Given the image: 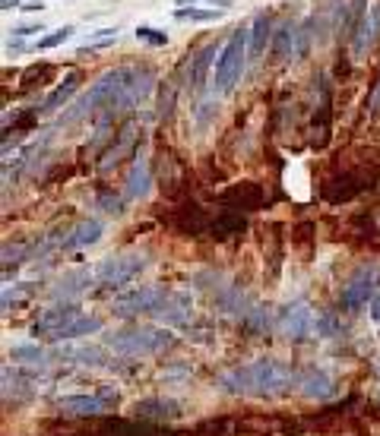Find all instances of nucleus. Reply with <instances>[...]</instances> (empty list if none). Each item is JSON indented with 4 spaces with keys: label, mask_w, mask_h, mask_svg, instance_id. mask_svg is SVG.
I'll use <instances>...</instances> for the list:
<instances>
[{
    "label": "nucleus",
    "mask_w": 380,
    "mask_h": 436,
    "mask_svg": "<svg viewBox=\"0 0 380 436\" xmlns=\"http://www.w3.org/2000/svg\"><path fill=\"white\" fill-rule=\"evenodd\" d=\"M140 121L136 117H130V121H124V127L118 130V146H111L105 155H101V161H99V168L101 171H111V168H118V161L124 158V155H130L136 149V143H140Z\"/></svg>",
    "instance_id": "obj_8"
},
{
    "label": "nucleus",
    "mask_w": 380,
    "mask_h": 436,
    "mask_svg": "<svg viewBox=\"0 0 380 436\" xmlns=\"http://www.w3.org/2000/svg\"><path fill=\"white\" fill-rule=\"evenodd\" d=\"M171 342L174 335L162 329H127V332H118V335H108V345L118 354H124V358H143V354L165 351Z\"/></svg>",
    "instance_id": "obj_2"
},
{
    "label": "nucleus",
    "mask_w": 380,
    "mask_h": 436,
    "mask_svg": "<svg viewBox=\"0 0 380 436\" xmlns=\"http://www.w3.org/2000/svg\"><path fill=\"white\" fill-rule=\"evenodd\" d=\"M99 206L108 212V216H121L124 212V199L127 196H121V193H114V190H99Z\"/></svg>",
    "instance_id": "obj_27"
},
{
    "label": "nucleus",
    "mask_w": 380,
    "mask_h": 436,
    "mask_svg": "<svg viewBox=\"0 0 380 436\" xmlns=\"http://www.w3.org/2000/svg\"><path fill=\"white\" fill-rule=\"evenodd\" d=\"M269 39H273V16H269V10H260L251 26V57H260Z\"/></svg>",
    "instance_id": "obj_20"
},
{
    "label": "nucleus",
    "mask_w": 380,
    "mask_h": 436,
    "mask_svg": "<svg viewBox=\"0 0 380 436\" xmlns=\"http://www.w3.org/2000/svg\"><path fill=\"white\" fill-rule=\"evenodd\" d=\"M174 98H178V92H174V86H162V98H159V117L168 121L174 111Z\"/></svg>",
    "instance_id": "obj_30"
},
{
    "label": "nucleus",
    "mask_w": 380,
    "mask_h": 436,
    "mask_svg": "<svg viewBox=\"0 0 380 436\" xmlns=\"http://www.w3.org/2000/svg\"><path fill=\"white\" fill-rule=\"evenodd\" d=\"M371 320L380 323V294H377L374 300H371Z\"/></svg>",
    "instance_id": "obj_37"
},
{
    "label": "nucleus",
    "mask_w": 380,
    "mask_h": 436,
    "mask_svg": "<svg viewBox=\"0 0 380 436\" xmlns=\"http://www.w3.org/2000/svg\"><path fill=\"white\" fill-rule=\"evenodd\" d=\"M57 408L70 411V415H101L105 402L99 395H61L57 398Z\"/></svg>",
    "instance_id": "obj_17"
},
{
    "label": "nucleus",
    "mask_w": 380,
    "mask_h": 436,
    "mask_svg": "<svg viewBox=\"0 0 380 436\" xmlns=\"http://www.w3.org/2000/svg\"><path fill=\"white\" fill-rule=\"evenodd\" d=\"M377 35H380V4L371 6V10L364 13L361 26H358L355 35H352V51H355L358 57H364V54H368V48L374 44Z\"/></svg>",
    "instance_id": "obj_12"
},
{
    "label": "nucleus",
    "mask_w": 380,
    "mask_h": 436,
    "mask_svg": "<svg viewBox=\"0 0 380 436\" xmlns=\"http://www.w3.org/2000/svg\"><path fill=\"white\" fill-rule=\"evenodd\" d=\"M213 111H216V98L206 101V105H200V111H196V123H200V127H206L209 117H213Z\"/></svg>",
    "instance_id": "obj_32"
},
{
    "label": "nucleus",
    "mask_w": 380,
    "mask_h": 436,
    "mask_svg": "<svg viewBox=\"0 0 380 436\" xmlns=\"http://www.w3.org/2000/svg\"><path fill=\"white\" fill-rule=\"evenodd\" d=\"M301 392L308 395V398H317V402H324V398H330L336 392V386H333V380L324 370H314V373L304 376Z\"/></svg>",
    "instance_id": "obj_21"
},
{
    "label": "nucleus",
    "mask_w": 380,
    "mask_h": 436,
    "mask_svg": "<svg viewBox=\"0 0 380 436\" xmlns=\"http://www.w3.org/2000/svg\"><path fill=\"white\" fill-rule=\"evenodd\" d=\"M152 316H156L159 323H165V326H181V323L190 320V298L187 294H168L165 304Z\"/></svg>",
    "instance_id": "obj_13"
},
{
    "label": "nucleus",
    "mask_w": 380,
    "mask_h": 436,
    "mask_svg": "<svg viewBox=\"0 0 380 436\" xmlns=\"http://www.w3.org/2000/svg\"><path fill=\"white\" fill-rule=\"evenodd\" d=\"M216 57V44H203L200 51H196L194 57H190V70H187V83H190V92H203V86H206V73L209 66H213Z\"/></svg>",
    "instance_id": "obj_11"
},
{
    "label": "nucleus",
    "mask_w": 380,
    "mask_h": 436,
    "mask_svg": "<svg viewBox=\"0 0 380 436\" xmlns=\"http://www.w3.org/2000/svg\"><path fill=\"white\" fill-rule=\"evenodd\" d=\"M67 360H79V364H89V367L105 364V360H101V351H99V348H76Z\"/></svg>",
    "instance_id": "obj_29"
},
{
    "label": "nucleus",
    "mask_w": 380,
    "mask_h": 436,
    "mask_svg": "<svg viewBox=\"0 0 380 436\" xmlns=\"http://www.w3.org/2000/svg\"><path fill=\"white\" fill-rule=\"evenodd\" d=\"M377 288V269L374 265H361V269L355 272L352 278L346 282V288H342V307L346 310H361L368 300H374Z\"/></svg>",
    "instance_id": "obj_6"
},
{
    "label": "nucleus",
    "mask_w": 380,
    "mask_h": 436,
    "mask_svg": "<svg viewBox=\"0 0 380 436\" xmlns=\"http://www.w3.org/2000/svg\"><path fill=\"white\" fill-rule=\"evenodd\" d=\"M298 39H301V26L285 19L273 35V54L276 57H298Z\"/></svg>",
    "instance_id": "obj_14"
},
{
    "label": "nucleus",
    "mask_w": 380,
    "mask_h": 436,
    "mask_svg": "<svg viewBox=\"0 0 380 436\" xmlns=\"http://www.w3.org/2000/svg\"><path fill=\"white\" fill-rule=\"evenodd\" d=\"M149 183H152V174H149V165L140 158L134 161V168H130L127 174V183H124V196L127 199H143L149 193Z\"/></svg>",
    "instance_id": "obj_16"
},
{
    "label": "nucleus",
    "mask_w": 380,
    "mask_h": 436,
    "mask_svg": "<svg viewBox=\"0 0 380 436\" xmlns=\"http://www.w3.org/2000/svg\"><path fill=\"white\" fill-rule=\"evenodd\" d=\"M79 316V307L76 304H54V307H45V313L35 320V326H32V332L35 335H57L64 326H70L73 320Z\"/></svg>",
    "instance_id": "obj_9"
},
{
    "label": "nucleus",
    "mask_w": 380,
    "mask_h": 436,
    "mask_svg": "<svg viewBox=\"0 0 380 436\" xmlns=\"http://www.w3.org/2000/svg\"><path fill=\"white\" fill-rule=\"evenodd\" d=\"M6 51H10V54H19V51H23V41H19V35H13V41L6 44Z\"/></svg>",
    "instance_id": "obj_38"
},
{
    "label": "nucleus",
    "mask_w": 380,
    "mask_h": 436,
    "mask_svg": "<svg viewBox=\"0 0 380 436\" xmlns=\"http://www.w3.org/2000/svg\"><path fill=\"white\" fill-rule=\"evenodd\" d=\"M95 278H99V275H95L92 269H73V272H67V275L54 285V291H51V294H54L57 300H64V304H73V298H79V294L89 291Z\"/></svg>",
    "instance_id": "obj_10"
},
{
    "label": "nucleus",
    "mask_w": 380,
    "mask_h": 436,
    "mask_svg": "<svg viewBox=\"0 0 380 436\" xmlns=\"http://www.w3.org/2000/svg\"><path fill=\"white\" fill-rule=\"evenodd\" d=\"M174 19H178V22H219V19H222V10H203V6H178V10H174Z\"/></svg>",
    "instance_id": "obj_23"
},
{
    "label": "nucleus",
    "mask_w": 380,
    "mask_h": 436,
    "mask_svg": "<svg viewBox=\"0 0 380 436\" xmlns=\"http://www.w3.org/2000/svg\"><path fill=\"white\" fill-rule=\"evenodd\" d=\"M19 0H4V10H16Z\"/></svg>",
    "instance_id": "obj_40"
},
{
    "label": "nucleus",
    "mask_w": 380,
    "mask_h": 436,
    "mask_svg": "<svg viewBox=\"0 0 380 436\" xmlns=\"http://www.w3.org/2000/svg\"><path fill=\"white\" fill-rule=\"evenodd\" d=\"M73 35V29L70 26H64V29H54V32H48L45 39H39L32 44V51H51V48H57V44H64Z\"/></svg>",
    "instance_id": "obj_26"
},
{
    "label": "nucleus",
    "mask_w": 380,
    "mask_h": 436,
    "mask_svg": "<svg viewBox=\"0 0 380 436\" xmlns=\"http://www.w3.org/2000/svg\"><path fill=\"white\" fill-rule=\"evenodd\" d=\"M41 32V22H35V26H19L13 35H39Z\"/></svg>",
    "instance_id": "obj_35"
},
{
    "label": "nucleus",
    "mask_w": 380,
    "mask_h": 436,
    "mask_svg": "<svg viewBox=\"0 0 380 436\" xmlns=\"http://www.w3.org/2000/svg\"><path fill=\"white\" fill-rule=\"evenodd\" d=\"M101 238V221L99 218H83L76 228L70 231V238L64 240L67 250H76V247H92L95 240Z\"/></svg>",
    "instance_id": "obj_18"
},
{
    "label": "nucleus",
    "mask_w": 380,
    "mask_h": 436,
    "mask_svg": "<svg viewBox=\"0 0 380 436\" xmlns=\"http://www.w3.org/2000/svg\"><path fill=\"white\" fill-rule=\"evenodd\" d=\"M76 86H79V73H67V76H64V83L61 86H54V92L48 95L45 101H41V114H51V111H61L64 105H67V101L73 98V95H76Z\"/></svg>",
    "instance_id": "obj_15"
},
{
    "label": "nucleus",
    "mask_w": 380,
    "mask_h": 436,
    "mask_svg": "<svg viewBox=\"0 0 380 436\" xmlns=\"http://www.w3.org/2000/svg\"><path fill=\"white\" fill-rule=\"evenodd\" d=\"M95 395H99V398H101V402H105V405L118 402V389H114V386H101V389H99V392H95Z\"/></svg>",
    "instance_id": "obj_34"
},
{
    "label": "nucleus",
    "mask_w": 380,
    "mask_h": 436,
    "mask_svg": "<svg viewBox=\"0 0 380 436\" xmlns=\"http://www.w3.org/2000/svg\"><path fill=\"white\" fill-rule=\"evenodd\" d=\"M251 54V29L238 26L231 32V39L225 41V48L219 51V61H216V92H231L235 83L244 73V61Z\"/></svg>",
    "instance_id": "obj_1"
},
{
    "label": "nucleus",
    "mask_w": 380,
    "mask_h": 436,
    "mask_svg": "<svg viewBox=\"0 0 380 436\" xmlns=\"http://www.w3.org/2000/svg\"><path fill=\"white\" fill-rule=\"evenodd\" d=\"M143 269H146L143 253H118V256H108V260L95 269V275H99V282L108 288H124L127 282H134Z\"/></svg>",
    "instance_id": "obj_4"
},
{
    "label": "nucleus",
    "mask_w": 380,
    "mask_h": 436,
    "mask_svg": "<svg viewBox=\"0 0 380 436\" xmlns=\"http://www.w3.org/2000/svg\"><path fill=\"white\" fill-rule=\"evenodd\" d=\"M10 358L23 360V364H45V351H41L39 345H13Z\"/></svg>",
    "instance_id": "obj_25"
},
{
    "label": "nucleus",
    "mask_w": 380,
    "mask_h": 436,
    "mask_svg": "<svg viewBox=\"0 0 380 436\" xmlns=\"http://www.w3.org/2000/svg\"><path fill=\"white\" fill-rule=\"evenodd\" d=\"M165 298L168 294L162 291V288H156V285L136 288V291H127L124 298L114 300V316L130 320V316H140V313H156V310L165 304Z\"/></svg>",
    "instance_id": "obj_5"
},
{
    "label": "nucleus",
    "mask_w": 380,
    "mask_h": 436,
    "mask_svg": "<svg viewBox=\"0 0 380 436\" xmlns=\"http://www.w3.org/2000/svg\"><path fill=\"white\" fill-rule=\"evenodd\" d=\"M247 373H251V392L263 398H273L291 386V370L276 358L254 360V364H247Z\"/></svg>",
    "instance_id": "obj_3"
},
{
    "label": "nucleus",
    "mask_w": 380,
    "mask_h": 436,
    "mask_svg": "<svg viewBox=\"0 0 380 436\" xmlns=\"http://www.w3.org/2000/svg\"><path fill=\"white\" fill-rule=\"evenodd\" d=\"M380 111V79H377V86L371 88V95H368V114H377Z\"/></svg>",
    "instance_id": "obj_33"
},
{
    "label": "nucleus",
    "mask_w": 380,
    "mask_h": 436,
    "mask_svg": "<svg viewBox=\"0 0 380 436\" xmlns=\"http://www.w3.org/2000/svg\"><path fill=\"white\" fill-rule=\"evenodd\" d=\"M101 329V320L99 316H86L79 313L76 320L70 323V326H64L57 335H51V342H70V338H83V335H92V332Z\"/></svg>",
    "instance_id": "obj_19"
},
{
    "label": "nucleus",
    "mask_w": 380,
    "mask_h": 436,
    "mask_svg": "<svg viewBox=\"0 0 380 436\" xmlns=\"http://www.w3.org/2000/svg\"><path fill=\"white\" fill-rule=\"evenodd\" d=\"M118 41V29H99V32L89 35V41L79 44V54H92V51H101V48H111Z\"/></svg>",
    "instance_id": "obj_24"
},
{
    "label": "nucleus",
    "mask_w": 380,
    "mask_h": 436,
    "mask_svg": "<svg viewBox=\"0 0 380 436\" xmlns=\"http://www.w3.org/2000/svg\"><path fill=\"white\" fill-rule=\"evenodd\" d=\"M140 417H171L174 415V402H165V398H143V402L134 405Z\"/></svg>",
    "instance_id": "obj_22"
},
{
    "label": "nucleus",
    "mask_w": 380,
    "mask_h": 436,
    "mask_svg": "<svg viewBox=\"0 0 380 436\" xmlns=\"http://www.w3.org/2000/svg\"><path fill=\"white\" fill-rule=\"evenodd\" d=\"M279 332L289 342H304V338L314 332V313L304 300H295V304L285 307L282 320H279Z\"/></svg>",
    "instance_id": "obj_7"
},
{
    "label": "nucleus",
    "mask_w": 380,
    "mask_h": 436,
    "mask_svg": "<svg viewBox=\"0 0 380 436\" xmlns=\"http://www.w3.org/2000/svg\"><path fill=\"white\" fill-rule=\"evenodd\" d=\"M196 0H178V6H194ZM209 4H216V6H229V4H235V0H209Z\"/></svg>",
    "instance_id": "obj_36"
},
{
    "label": "nucleus",
    "mask_w": 380,
    "mask_h": 436,
    "mask_svg": "<svg viewBox=\"0 0 380 436\" xmlns=\"http://www.w3.org/2000/svg\"><path fill=\"white\" fill-rule=\"evenodd\" d=\"M136 39L152 44V48H165L168 44V35L162 32V29H152V26H136Z\"/></svg>",
    "instance_id": "obj_28"
},
{
    "label": "nucleus",
    "mask_w": 380,
    "mask_h": 436,
    "mask_svg": "<svg viewBox=\"0 0 380 436\" xmlns=\"http://www.w3.org/2000/svg\"><path fill=\"white\" fill-rule=\"evenodd\" d=\"M26 10H29V13H41L45 6H41V4H26Z\"/></svg>",
    "instance_id": "obj_39"
},
{
    "label": "nucleus",
    "mask_w": 380,
    "mask_h": 436,
    "mask_svg": "<svg viewBox=\"0 0 380 436\" xmlns=\"http://www.w3.org/2000/svg\"><path fill=\"white\" fill-rule=\"evenodd\" d=\"M317 332H320L324 338H330V335H336L339 329H336V320H333V316H320V320H317Z\"/></svg>",
    "instance_id": "obj_31"
}]
</instances>
